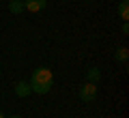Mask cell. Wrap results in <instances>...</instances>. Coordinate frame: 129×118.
<instances>
[{
	"label": "cell",
	"instance_id": "cell-1",
	"mask_svg": "<svg viewBox=\"0 0 129 118\" xmlns=\"http://www.w3.org/2000/svg\"><path fill=\"white\" fill-rule=\"evenodd\" d=\"M52 84H54V75H52V69L47 67H37L32 71V77H30V88L32 92L37 95H47L52 90Z\"/></svg>",
	"mask_w": 129,
	"mask_h": 118
},
{
	"label": "cell",
	"instance_id": "cell-2",
	"mask_svg": "<svg viewBox=\"0 0 129 118\" xmlns=\"http://www.w3.org/2000/svg\"><path fill=\"white\" fill-rule=\"evenodd\" d=\"M80 99L84 101V103H92V101L97 99V84L92 82H86L84 86H80Z\"/></svg>",
	"mask_w": 129,
	"mask_h": 118
},
{
	"label": "cell",
	"instance_id": "cell-3",
	"mask_svg": "<svg viewBox=\"0 0 129 118\" xmlns=\"http://www.w3.org/2000/svg\"><path fill=\"white\" fill-rule=\"evenodd\" d=\"M47 7V0H24V11H30V13H41Z\"/></svg>",
	"mask_w": 129,
	"mask_h": 118
},
{
	"label": "cell",
	"instance_id": "cell-4",
	"mask_svg": "<svg viewBox=\"0 0 129 118\" xmlns=\"http://www.w3.org/2000/svg\"><path fill=\"white\" fill-rule=\"evenodd\" d=\"M30 92H32L30 82H24V80H22V82L15 84V95H17V97H22V99H24V97H28Z\"/></svg>",
	"mask_w": 129,
	"mask_h": 118
},
{
	"label": "cell",
	"instance_id": "cell-5",
	"mask_svg": "<svg viewBox=\"0 0 129 118\" xmlns=\"http://www.w3.org/2000/svg\"><path fill=\"white\" fill-rule=\"evenodd\" d=\"M9 11L15 13V15L24 13V0H11V2H9Z\"/></svg>",
	"mask_w": 129,
	"mask_h": 118
},
{
	"label": "cell",
	"instance_id": "cell-6",
	"mask_svg": "<svg viewBox=\"0 0 129 118\" xmlns=\"http://www.w3.org/2000/svg\"><path fill=\"white\" fill-rule=\"evenodd\" d=\"M118 17L127 22V17H129V2L127 0H120L118 2Z\"/></svg>",
	"mask_w": 129,
	"mask_h": 118
},
{
	"label": "cell",
	"instance_id": "cell-7",
	"mask_svg": "<svg viewBox=\"0 0 129 118\" xmlns=\"http://www.w3.org/2000/svg\"><path fill=\"white\" fill-rule=\"evenodd\" d=\"M86 77H88V82L97 84L99 80H101V71H99L97 67H90V69H88V73H86Z\"/></svg>",
	"mask_w": 129,
	"mask_h": 118
},
{
	"label": "cell",
	"instance_id": "cell-8",
	"mask_svg": "<svg viewBox=\"0 0 129 118\" xmlns=\"http://www.w3.org/2000/svg\"><path fill=\"white\" fill-rule=\"evenodd\" d=\"M114 58H116V60H120V62H127V58H129L127 47H118V50L114 52Z\"/></svg>",
	"mask_w": 129,
	"mask_h": 118
},
{
	"label": "cell",
	"instance_id": "cell-9",
	"mask_svg": "<svg viewBox=\"0 0 129 118\" xmlns=\"http://www.w3.org/2000/svg\"><path fill=\"white\" fill-rule=\"evenodd\" d=\"M9 118H22V116H9Z\"/></svg>",
	"mask_w": 129,
	"mask_h": 118
},
{
	"label": "cell",
	"instance_id": "cell-10",
	"mask_svg": "<svg viewBox=\"0 0 129 118\" xmlns=\"http://www.w3.org/2000/svg\"><path fill=\"white\" fill-rule=\"evenodd\" d=\"M0 118H5V114H2V112H0Z\"/></svg>",
	"mask_w": 129,
	"mask_h": 118
}]
</instances>
